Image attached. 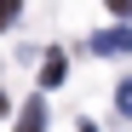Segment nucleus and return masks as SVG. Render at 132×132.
Listing matches in <instances>:
<instances>
[{
  "instance_id": "1",
  "label": "nucleus",
  "mask_w": 132,
  "mask_h": 132,
  "mask_svg": "<svg viewBox=\"0 0 132 132\" xmlns=\"http://www.w3.org/2000/svg\"><path fill=\"white\" fill-rule=\"evenodd\" d=\"M92 52L98 57H126L132 52V29H98L92 35Z\"/></svg>"
},
{
  "instance_id": "2",
  "label": "nucleus",
  "mask_w": 132,
  "mask_h": 132,
  "mask_svg": "<svg viewBox=\"0 0 132 132\" xmlns=\"http://www.w3.org/2000/svg\"><path fill=\"white\" fill-rule=\"evenodd\" d=\"M12 132H46V103H40V98H29L23 103V115H17V126Z\"/></svg>"
},
{
  "instance_id": "3",
  "label": "nucleus",
  "mask_w": 132,
  "mask_h": 132,
  "mask_svg": "<svg viewBox=\"0 0 132 132\" xmlns=\"http://www.w3.org/2000/svg\"><path fill=\"white\" fill-rule=\"evenodd\" d=\"M63 75H69V63H63V52H57V57H46V63H40V86H57Z\"/></svg>"
},
{
  "instance_id": "4",
  "label": "nucleus",
  "mask_w": 132,
  "mask_h": 132,
  "mask_svg": "<svg viewBox=\"0 0 132 132\" xmlns=\"http://www.w3.org/2000/svg\"><path fill=\"white\" fill-rule=\"evenodd\" d=\"M17 12H23V0H0V29H12V23H17Z\"/></svg>"
},
{
  "instance_id": "5",
  "label": "nucleus",
  "mask_w": 132,
  "mask_h": 132,
  "mask_svg": "<svg viewBox=\"0 0 132 132\" xmlns=\"http://www.w3.org/2000/svg\"><path fill=\"white\" fill-rule=\"evenodd\" d=\"M115 109H121V115H132V75L121 80V92H115Z\"/></svg>"
},
{
  "instance_id": "6",
  "label": "nucleus",
  "mask_w": 132,
  "mask_h": 132,
  "mask_svg": "<svg viewBox=\"0 0 132 132\" xmlns=\"http://www.w3.org/2000/svg\"><path fill=\"white\" fill-rule=\"evenodd\" d=\"M103 6H109V12H132V0H103Z\"/></svg>"
},
{
  "instance_id": "7",
  "label": "nucleus",
  "mask_w": 132,
  "mask_h": 132,
  "mask_svg": "<svg viewBox=\"0 0 132 132\" xmlns=\"http://www.w3.org/2000/svg\"><path fill=\"white\" fill-rule=\"evenodd\" d=\"M6 109H12V103H6V92H0V115H6Z\"/></svg>"
},
{
  "instance_id": "8",
  "label": "nucleus",
  "mask_w": 132,
  "mask_h": 132,
  "mask_svg": "<svg viewBox=\"0 0 132 132\" xmlns=\"http://www.w3.org/2000/svg\"><path fill=\"white\" fill-rule=\"evenodd\" d=\"M80 132H98V126H92V121H80Z\"/></svg>"
}]
</instances>
